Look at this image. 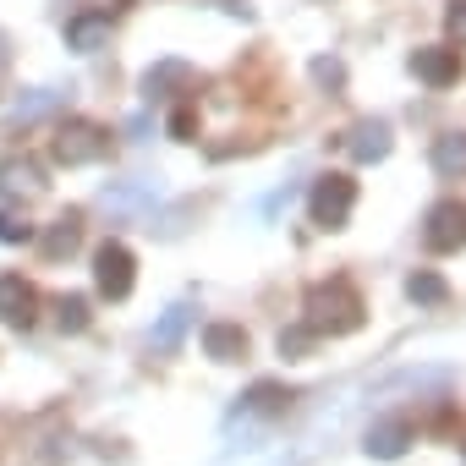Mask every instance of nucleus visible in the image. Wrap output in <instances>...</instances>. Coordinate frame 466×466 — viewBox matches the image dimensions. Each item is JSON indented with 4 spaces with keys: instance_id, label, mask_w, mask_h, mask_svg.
I'll return each mask as SVG.
<instances>
[{
    "instance_id": "f257e3e1",
    "label": "nucleus",
    "mask_w": 466,
    "mask_h": 466,
    "mask_svg": "<svg viewBox=\"0 0 466 466\" xmlns=\"http://www.w3.org/2000/svg\"><path fill=\"white\" fill-rule=\"evenodd\" d=\"M362 291L351 280H319L302 302V324L324 340V335H357L362 329Z\"/></svg>"
},
{
    "instance_id": "f03ea898",
    "label": "nucleus",
    "mask_w": 466,
    "mask_h": 466,
    "mask_svg": "<svg viewBox=\"0 0 466 466\" xmlns=\"http://www.w3.org/2000/svg\"><path fill=\"white\" fill-rule=\"evenodd\" d=\"M105 154H110V132H105L99 121H83V116L61 121V127H56V137H50V159H56V165H66V170L94 165V159H105Z\"/></svg>"
},
{
    "instance_id": "7ed1b4c3",
    "label": "nucleus",
    "mask_w": 466,
    "mask_h": 466,
    "mask_svg": "<svg viewBox=\"0 0 466 466\" xmlns=\"http://www.w3.org/2000/svg\"><path fill=\"white\" fill-rule=\"evenodd\" d=\"M351 208H357V181H351V176L329 170V176L313 181V192H308V214H313V225H324V230H346Z\"/></svg>"
},
{
    "instance_id": "20e7f679",
    "label": "nucleus",
    "mask_w": 466,
    "mask_h": 466,
    "mask_svg": "<svg viewBox=\"0 0 466 466\" xmlns=\"http://www.w3.org/2000/svg\"><path fill=\"white\" fill-rule=\"evenodd\" d=\"M132 280H137L132 248H127V242H105V248L94 253V286H99V297L127 302V297H132Z\"/></svg>"
},
{
    "instance_id": "39448f33",
    "label": "nucleus",
    "mask_w": 466,
    "mask_h": 466,
    "mask_svg": "<svg viewBox=\"0 0 466 466\" xmlns=\"http://www.w3.org/2000/svg\"><path fill=\"white\" fill-rule=\"evenodd\" d=\"M422 242L428 253H461L466 248V203L461 198H439L422 219Z\"/></svg>"
},
{
    "instance_id": "423d86ee",
    "label": "nucleus",
    "mask_w": 466,
    "mask_h": 466,
    "mask_svg": "<svg viewBox=\"0 0 466 466\" xmlns=\"http://www.w3.org/2000/svg\"><path fill=\"white\" fill-rule=\"evenodd\" d=\"M45 192H50V181H45V165H39L34 154H6V159H0V198L34 203V198H45Z\"/></svg>"
},
{
    "instance_id": "0eeeda50",
    "label": "nucleus",
    "mask_w": 466,
    "mask_h": 466,
    "mask_svg": "<svg viewBox=\"0 0 466 466\" xmlns=\"http://www.w3.org/2000/svg\"><path fill=\"white\" fill-rule=\"evenodd\" d=\"M411 77L428 83V88L461 83V50L455 45H422V50H411Z\"/></svg>"
},
{
    "instance_id": "6e6552de",
    "label": "nucleus",
    "mask_w": 466,
    "mask_h": 466,
    "mask_svg": "<svg viewBox=\"0 0 466 466\" xmlns=\"http://www.w3.org/2000/svg\"><path fill=\"white\" fill-rule=\"evenodd\" d=\"M39 319V291L23 275H0V324L6 329H34Z\"/></svg>"
},
{
    "instance_id": "1a4fd4ad",
    "label": "nucleus",
    "mask_w": 466,
    "mask_h": 466,
    "mask_svg": "<svg viewBox=\"0 0 466 466\" xmlns=\"http://www.w3.org/2000/svg\"><path fill=\"white\" fill-rule=\"evenodd\" d=\"M411 439H417V433H411L406 417H379V422L362 433V450H368L373 461H400V455L411 450Z\"/></svg>"
},
{
    "instance_id": "9d476101",
    "label": "nucleus",
    "mask_w": 466,
    "mask_h": 466,
    "mask_svg": "<svg viewBox=\"0 0 466 466\" xmlns=\"http://www.w3.org/2000/svg\"><path fill=\"white\" fill-rule=\"evenodd\" d=\"M192 83H198V72H192L187 61L165 56V61H154V66L143 72V83H137V88H143L148 99H176V94H187Z\"/></svg>"
},
{
    "instance_id": "9b49d317",
    "label": "nucleus",
    "mask_w": 466,
    "mask_h": 466,
    "mask_svg": "<svg viewBox=\"0 0 466 466\" xmlns=\"http://www.w3.org/2000/svg\"><path fill=\"white\" fill-rule=\"evenodd\" d=\"M390 121H379V116H368V121H357L351 127V137H346V154L357 159V165H379V159H390Z\"/></svg>"
},
{
    "instance_id": "f8f14e48",
    "label": "nucleus",
    "mask_w": 466,
    "mask_h": 466,
    "mask_svg": "<svg viewBox=\"0 0 466 466\" xmlns=\"http://www.w3.org/2000/svg\"><path fill=\"white\" fill-rule=\"evenodd\" d=\"M39 237V253L56 264V258H72L77 248H83V214L72 208V214H61V219H50L45 230H34Z\"/></svg>"
},
{
    "instance_id": "ddd939ff",
    "label": "nucleus",
    "mask_w": 466,
    "mask_h": 466,
    "mask_svg": "<svg viewBox=\"0 0 466 466\" xmlns=\"http://www.w3.org/2000/svg\"><path fill=\"white\" fill-rule=\"evenodd\" d=\"M203 357L208 362H242L248 357V329L242 324H225V319L203 324Z\"/></svg>"
},
{
    "instance_id": "4468645a",
    "label": "nucleus",
    "mask_w": 466,
    "mask_h": 466,
    "mask_svg": "<svg viewBox=\"0 0 466 466\" xmlns=\"http://www.w3.org/2000/svg\"><path fill=\"white\" fill-rule=\"evenodd\" d=\"M105 45H110V12H77V17L66 23V50L94 56V50H105Z\"/></svg>"
},
{
    "instance_id": "2eb2a0df",
    "label": "nucleus",
    "mask_w": 466,
    "mask_h": 466,
    "mask_svg": "<svg viewBox=\"0 0 466 466\" xmlns=\"http://www.w3.org/2000/svg\"><path fill=\"white\" fill-rule=\"evenodd\" d=\"M433 170L444 176V181H461L466 176V132H444V137H433Z\"/></svg>"
},
{
    "instance_id": "dca6fc26",
    "label": "nucleus",
    "mask_w": 466,
    "mask_h": 466,
    "mask_svg": "<svg viewBox=\"0 0 466 466\" xmlns=\"http://www.w3.org/2000/svg\"><path fill=\"white\" fill-rule=\"evenodd\" d=\"M286 406H291V390L275 384V379H258V384L242 395V411H253V417H280Z\"/></svg>"
},
{
    "instance_id": "f3484780",
    "label": "nucleus",
    "mask_w": 466,
    "mask_h": 466,
    "mask_svg": "<svg viewBox=\"0 0 466 466\" xmlns=\"http://www.w3.org/2000/svg\"><path fill=\"white\" fill-rule=\"evenodd\" d=\"M406 297H411L417 308H444V302H450V280L433 275V269H411V275H406Z\"/></svg>"
},
{
    "instance_id": "a211bd4d",
    "label": "nucleus",
    "mask_w": 466,
    "mask_h": 466,
    "mask_svg": "<svg viewBox=\"0 0 466 466\" xmlns=\"http://www.w3.org/2000/svg\"><path fill=\"white\" fill-rule=\"evenodd\" d=\"M187 324H192V302H176V308H165L159 313V324H154V351H176L181 346V335H187Z\"/></svg>"
},
{
    "instance_id": "6ab92c4d",
    "label": "nucleus",
    "mask_w": 466,
    "mask_h": 466,
    "mask_svg": "<svg viewBox=\"0 0 466 466\" xmlns=\"http://www.w3.org/2000/svg\"><path fill=\"white\" fill-rule=\"evenodd\" d=\"M56 105H61V94H56V88H34V94H23V99L12 105V116H6V121H12V127H28V121L50 116Z\"/></svg>"
},
{
    "instance_id": "aec40b11",
    "label": "nucleus",
    "mask_w": 466,
    "mask_h": 466,
    "mask_svg": "<svg viewBox=\"0 0 466 466\" xmlns=\"http://www.w3.org/2000/svg\"><path fill=\"white\" fill-rule=\"evenodd\" d=\"M88 297H61L56 302V324H61V335H83L88 329Z\"/></svg>"
},
{
    "instance_id": "412c9836",
    "label": "nucleus",
    "mask_w": 466,
    "mask_h": 466,
    "mask_svg": "<svg viewBox=\"0 0 466 466\" xmlns=\"http://www.w3.org/2000/svg\"><path fill=\"white\" fill-rule=\"evenodd\" d=\"M308 72H313V83H319L324 94H340V88H346V61H340V56H313Z\"/></svg>"
},
{
    "instance_id": "4be33fe9",
    "label": "nucleus",
    "mask_w": 466,
    "mask_h": 466,
    "mask_svg": "<svg viewBox=\"0 0 466 466\" xmlns=\"http://www.w3.org/2000/svg\"><path fill=\"white\" fill-rule=\"evenodd\" d=\"M0 242L17 248V242H34V225L17 214V208H0Z\"/></svg>"
},
{
    "instance_id": "5701e85b",
    "label": "nucleus",
    "mask_w": 466,
    "mask_h": 466,
    "mask_svg": "<svg viewBox=\"0 0 466 466\" xmlns=\"http://www.w3.org/2000/svg\"><path fill=\"white\" fill-rule=\"evenodd\" d=\"M313 340H319V335H313L308 324H291V329H280V357H291V362H297V357H308V351H313Z\"/></svg>"
},
{
    "instance_id": "b1692460",
    "label": "nucleus",
    "mask_w": 466,
    "mask_h": 466,
    "mask_svg": "<svg viewBox=\"0 0 466 466\" xmlns=\"http://www.w3.org/2000/svg\"><path fill=\"white\" fill-rule=\"evenodd\" d=\"M444 34H450V45L466 50V0H450L444 6Z\"/></svg>"
},
{
    "instance_id": "393cba45",
    "label": "nucleus",
    "mask_w": 466,
    "mask_h": 466,
    "mask_svg": "<svg viewBox=\"0 0 466 466\" xmlns=\"http://www.w3.org/2000/svg\"><path fill=\"white\" fill-rule=\"evenodd\" d=\"M170 137H176V143H192V137H198V116H192V110H176V116H170Z\"/></svg>"
},
{
    "instance_id": "a878e982",
    "label": "nucleus",
    "mask_w": 466,
    "mask_h": 466,
    "mask_svg": "<svg viewBox=\"0 0 466 466\" xmlns=\"http://www.w3.org/2000/svg\"><path fill=\"white\" fill-rule=\"evenodd\" d=\"M0 72H6V39H0Z\"/></svg>"
}]
</instances>
